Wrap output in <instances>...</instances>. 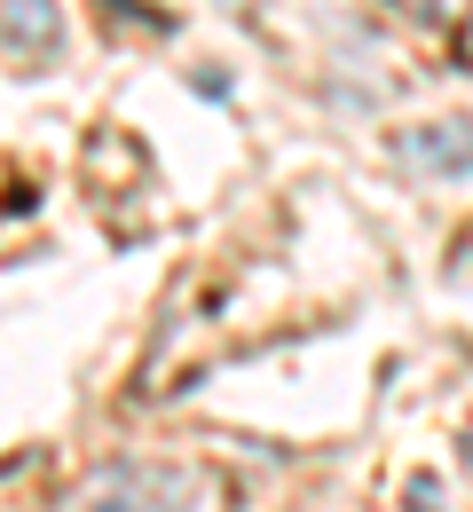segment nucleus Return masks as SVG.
<instances>
[{
  "mask_svg": "<svg viewBox=\"0 0 473 512\" xmlns=\"http://www.w3.org/2000/svg\"><path fill=\"white\" fill-rule=\"evenodd\" d=\"M198 497L221 505L213 473H198V465H103L71 512H190Z\"/></svg>",
  "mask_w": 473,
  "mask_h": 512,
  "instance_id": "nucleus-1",
  "label": "nucleus"
},
{
  "mask_svg": "<svg viewBox=\"0 0 473 512\" xmlns=\"http://www.w3.org/2000/svg\"><path fill=\"white\" fill-rule=\"evenodd\" d=\"M403 158L426 174H473V119H442V127H410Z\"/></svg>",
  "mask_w": 473,
  "mask_h": 512,
  "instance_id": "nucleus-2",
  "label": "nucleus"
},
{
  "mask_svg": "<svg viewBox=\"0 0 473 512\" xmlns=\"http://www.w3.org/2000/svg\"><path fill=\"white\" fill-rule=\"evenodd\" d=\"M0 40H8L16 56H48V48L64 40V16H56L48 0H0Z\"/></svg>",
  "mask_w": 473,
  "mask_h": 512,
  "instance_id": "nucleus-3",
  "label": "nucleus"
}]
</instances>
